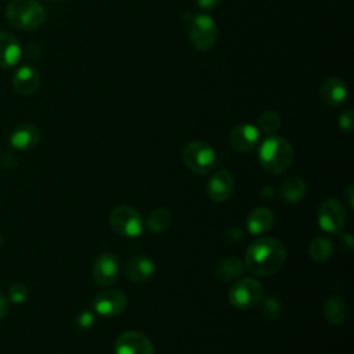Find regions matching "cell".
<instances>
[{
  "mask_svg": "<svg viewBox=\"0 0 354 354\" xmlns=\"http://www.w3.org/2000/svg\"><path fill=\"white\" fill-rule=\"evenodd\" d=\"M234 192V177L227 169H220L217 171H213L210 176L207 185H206V194L213 202H225L230 199V196Z\"/></svg>",
  "mask_w": 354,
  "mask_h": 354,
  "instance_id": "obj_12",
  "label": "cell"
},
{
  "mask_svg": "<svg viewBox=\"0 0 354 354\" xmlns=\"http://www.w3.org/2000/svg\"><path fill=\"white\" fill-rule=\"evenodd\" d=\"M227 231H228V232H231V235H225V238H227L228 241H232V242L239 241V238H241V230H239V228H236V227H231V228H228Z\"/></svg>",
  "mask_w": 354,
  "mask_h": 354,
  "instance_id": "obj_32",
  "label": "cell"
},
{
  "mask_svg": "<svg viewBox=\"0 0 354 354\" xmlns=\"http://www.w3.org/2000/svg\"><path fill=\"white\" fill-rule=\"evenodd\" d=\"M339 239H340L342 242H344V243H346V248H347L348 250L353 248V236H351V234H348V232H343V234H340V235H339Z\"/></svg>",
  "mask_w": 354,
  "mask_h": 354,
  "instance_id": "obj_33",
  "label": "cell"
},
{
  "mask_svg": "<svg viewBox=\"0 0 354 354\" xmlns=\"http://www.w3.org/2000/svg\"><path fill=\"white\" fill-rule=\"evenodd\" d=\"M308 253L313 257V260L324 263L330 259L333 254V243L330 239L325 236H315L311 239L308 245Z\"/></svg>",
  "mask_w": 354,
  "mask_h": 354,
  "instance_id": "obj_23",
  "label": "cell"
},
{
  "mask_svg": "<svg viewBox=\"0 0 354 354\" xmlns=\"http://www.w3.org/2000/svg\"><path fill=\"white\" fill-rule=\"evenodd\" d=\"M91 272L97 285L111 286L118 281L120 275V261L118 256L113 253H109V252L101 253L94 260Z\"/></svg>",
  "mask_w": 354,
  "mask_h": 354,
  "instance_id": "obj_9",
  "label": "cell"
},
{
  "mask_svg": "<svg viewBox=\"0 0 354 354\" xmlns=\"http://www.w3.org/2000/svg\"><path fill=\"white\" fill-rule=\"evenodd\" d=\"M347 86L339 77H328L319 86V97L322 102L330 108H337L347 100Z\"/></svg>",
  "mask_w": 354,
  "mask_h": 354,
  "instance_id": "obj_14",
  "label": "cell"
},
{
  "mask_svg": "<svg viewBox=\"0 0 354 354\" xmlns=\"http://www.w3.org/2000/svg\"><path fill=\"white\" fill-rule=\"evenodd\" d=\"M264 297L263 285L253 278H243L232 283L228 292L231 306L239 310H250Z\"/></svg>",
  "mask_w": 354,
  "mask_h": 354,
  "instance_id": "obj_6",
  "label": "cell"
},
{
  "mask_svg": "<svg viewBox=\"0 0 354 354\" xmlns=\"http://www.w3.org/2000/svg\"><path fill=\"white\" fill-rule=\"evenodd\" d=\"M274 213L268 207H256L246 217V228L252 235H263L271 230Z\"/></svg>",
  "mask_w": 354,
  "mask_h": 354,
  "instance_id": "obj_19",
  "label": "cell"
},
{
  "mask_svg": "<svg viewBox=\"0 0 354 354\" xmlns=\"http://www.w3.org/2000/svg\"><path fill=\"white\" fill-rule=\"evenodd\" d=\"M155 271V264L148 256H136L126 261L123 267V274L126 278L134 283L147 282Z\"/></svg>",
  "mask_w": 354,
  "mask_h": 354,
  "instance_id": "obj_15",
  "label": "cell"
},
{
  "mask_svg": "<svg viewBox=\"0 0 354 354\" xmlns=\"http://www.w3.org/2000/svg\"><path fill=\"white\" fill-rule=\"evenodd\" d=\"M353 195H354V187L351 184L347 185V188L344 189V196H346V202L348 205V207L354 206V201H353Z\"/></svg>",
  "mask_w": 354,
  "mask_h": 354,
  "instance_id": "obj_31",
  "label": "cell"
},
{
  "mask_svg": "<svg viewBox=\"0 0 354 354\" xmlns=\"http://www.w3.org/2000/svg\"><path fill=\"white\" fill-rule=\"evenodd\" d=\"M94 311L102 317H116L127 307V296L123 290L108 289L100 292L93 301Z\"/></svg>",
  "mask_w": 354,
  "mask_h": 354,
  "instance_id": "obj_11",
  "label": "cell"
},
{
  "mask_svg": "<svg viewBox=\"0 0 354 354\" xmlns=\"http://www.w3.org/2000/svg\"><path fill=\"white\" fill-rule=\"evenodd\" d=\"M259 136H260V131L256 126L250 123H241L231 130L228 141L235 151L249 152L256 147L259 141Z\"/></svg>",
  "mask_w": 354,
  "mask_h": 354,
  "instance_id": "obj_13",
  "label": "cell"
},
{
  "mask_svg": "<svg viewBox=\"0 0 354 354\" xmlns=\"http://www.w3.org/2000/svg\"><path fill=\"white\" fill-rule=\"evenodd\" d=\"M188 24V37L199 51L210 50L217 40V26L207 14H184Z\"/></svg>",
  "mask_w": 354,
  "mask_h": 354,
  "instance_id": "obj_4",
  "label": "cell"
},
{
  "mask_svg": "<svg viewBox=\"0 0 354 354\" xmlns=\"http://www.w3.org/2000/svg\"><path fill=\"white\" fill-rule=\"evenodd\" d=\"M259 127L267 136L275 134L281 129V118L274 111H264L259 118Z\"/></svg>",
  "mask_w": 354,
  "mask_h": 354,
  "instance_id": "obj_25",
  "label": "cell"
},
{
  "mask_svg": "<svg viewBox=\"0 0 354 354\" xmlns=\"http://www.w3.org/2000/svg\"><path fill=\"white\" fill-rule=\"evenodd\" d=\"M0 246H1V235H0Z\"/></svg>",
  "mask_w": 354,
  "mask_h": 354,
  "instance_id": "obj_35",
  "label": "cell"
},
{
  "mask_svg": "<svg viewBox=\"0 0 354 354\" xmlns=\"http://www.w3.org/2000/svg\"><path fill=\"white\" fill-rule=\"evenodd\" d=\"M53 1H61V0H53Z\"/></svg>",
  "mask_w": 354,
  "mask_h": 354,
  "instance_id": "obj_36",
  "label": "cell"
},
{
  "mask_svg": "<svg viewBox=\"0 0 354 354\" xmlns=\"http://www.w3.org/2000/svg\"><path fill=\"white\" fill-rule=\"evenodd\" d=\"M40 86V73L30 65L19 66L12 77V87L22 95L33 94Z\"/></svg>",
  "mask_w": 354,
  "mask_h": 354,
  "instance_id": "obj_16",
  "label": "cell"
},
{
  "mask_svg": "<svg viewBox=\"0 0 354 354\" xmlns=\"http://www.w3.org/2000/svg\"><path fill=\"white\" fill-rule=\"evenodd\" d=\"M324 317L332 325H342L348 318V308L346 301L339 296H329L324 301Z\"/></svg>",
  "mask_w": 354,
  "mask_h": 354,
  "instance_id": "obj_20",
  "label": "cell"
},
{
  "mask_svg": "<svg viewBox=\"0 0 354 354\" xmlns=\"http://www.w3.org/2000/svg\"><path fill=\"white\" fill-rule=\"evenodd\" d=\"M245 264L239 257L228 256L218 261L216 268V275L223 282H231L238 279L243 272Z\"/></svg>",
  "mask_w": 354,
  "mask_h": 354,
  "instance_id": "obj_21",
  "label": "cell"
},
{
  "mask_svg": "<svg viewBox=\"0 0 354 354\" xmlns=\"http://www.w3.org/2000/svg\"><path fill=\"white\" fill-rule=\"evenodd\" d=\"M8 311V304H7V299L0 293V318H3Z\"/></svg>",
  "mask_w": 354,
  "mask_h": 354,
  "instance_id": "obj_34",
  "label": "cell"
},
{
  "mask_svg": "<svg viewBox=\"0 0 354 354\" xmlns=\"http://www.w3.org/2000/svg\"><path fill=\"white\" fill-rule=\"evenodd\" d=\"M6 18L17 29L35 30L43 25L46 14L36 0H11L6 8Z\"/></svg>",
  "mask_w": 354,
  "mask_h": 354,
  "instance_id": "obj_3",
  "label": "cell"
},
{
  "mask_svg": "<svg viewBox=\"0 0 354 354\" xmlns=\"http://www.w3.org/2000/svg\"><path fill=\"white\" fill-rule=\"evenodd\" d=\"M28 293H29V290H28V288L24 283L15 282L8 289V300L11 303H14V304H21V303H24L26 300Z\"/></svg>",
  "mask_w": 354,
  "mask_h": 354,
  "instance_id": "obj_27",
  "label": "cell"
},
{
  "mask_svg": "<svg viewBox=\"0 0 354 354\" xmlns=\"http://www.w3.org/2000/svg\"><path fill=\"white\" fill-rule=\"evenodd\" d=\"M145 224L151 232H163L171 224V214L167 209L158 207L148 214Z\"/></svg>",
  "mask_w": 354,
  "mask_h": 354,
  "instance_id": "obj_24",
  "label": "cell"
},
{
  "mask_svg": "<svg viewBox=\"0 0 354 354\" xmlns=\"http://www.w3.org/2000/svg\"><path fill=\"white\" fill-rule=\"evenodd\" d=\"M22 55L19 41L10 32H0V68H11L18 64Z\"/></svg>",
  "mask_w": 354,
  "mask_h": 354,
  "instance_id": "obj_17",
  "label": "cell"
},
{
  "mask_svg": "<svg viewBox=\"0 0 354 354\" xmlns=\"http://www.w3.org/2000/svg\"><path fill=\"white\" fill-rule=\"evenodd\" d=\"M220 3H221V0H196V6L202 10H213Z\"/></svg>",
  "mask_w": 354,
  "mask_h": 354,
  "instance_id": "obj_30",
  "label": "cell"
},
{
  "mask_svg": "<svg viewBox=\"0 0 354 354\" xmlns=\"http://www.w3.org/2000/svg\"><path fill=\"white\" fill-rule=\"evenodd\" d=\"M293 156L295 152L290 142L275 134L268 136L259 148V162L271 174H279L288 170L293 162Z\"/></svg>",
  "mask_w": 354,
  "mask_h": 354,
  "instance_id": "obj_2",
  "label": "cell"
},
{
  "mask_svg": "<svg viewBox=\"0 0 354 354\" xmlns=\"http://www.w3.org/2000/svg\"><path fill=\"white\" fill-rule=\"evenodd\" d=\"M113 351L115 354H155L149 337L137 330L120 333L115 342Z\"/></svg>",
  "mask_w": 354,
  "mask_h": 354,
  "instance_id": "obj_10",
  "label": "cell"
},
{
  "mask_svg": "<svg viewBox=\"0 0 354 354\" xmlns=\"http://www.w3.org/2000/svg\"><path fill=\"white\" fill-rule=\"evenodd\" d=\"M112 230L124 238L140 236L144 231V220L141 214L131 206H116L109 214Z\"/></svg>",
  "mask_w": 354,
  "mask_h": 354,
  "instance_id": "obj_7",
  "label": "cell"
},
{
  "mask_svg": "<svg viewBox=\"0 0 354 354\" xmlns=\"http://www.w3.org/2000/svg\"><path fill=\"white\" fill-rule=\"evenodd\" d=\"M184 165L196 174H207L213 171L218 163V158L213 147L205 141H191L183 149Z\"/></svg>",
  "mask_w": 354,
  "mask_h": 354,
  "instance_id": "obj_5",
  "label": "cell"
},
{
  "mask_svg": "<svg viewBox=\"0 0 354 354\" xmlns=\"http://www.w3.org/2000/svg\"><path fill=\"white\" fill-rule=\"evenodd\" d=\"M306 192H307L306 181L297 176L288 177L281 187V196L285 202H289V203L300 202L306 196Z\"/></svg>",
  "mask_w": 354,
  "mask_h": 354,
  "instance_id": "obj_22",
  "label": "cell"
},
{
  "mask_svg": "<svg viewBox=\"0 0 354 354\" xmlns=\"http://www.w3.org/2000/svg\"><path fill=\"white\" fill-rule=\"evenodd\" d=\"M261 313L268 319H277L282 314V304L275 296H267L261 304Z\"/></svg>",
  "mask_w": 354,
  "mask_h": 354,
  "instance_id": "obj_26",
  "label": "cell"
},
{
  "mask_svg": "<svg viewBox=\"0 0 354 354\" xmlns=\"http://www.w3.org/2000/svg\"><path fill=\"white\" fill-rule=\"evenodd\" d=\"M39 140H40V131L32 123H22L17 126L10 136L11 147L21 151L33 148L39 142Z\"/></svg>",
  "mask_w": 354,
  "mask_h": 354,
  "instance_id": "obj_18",
  "label": "cell"
},
{
  "mask_svg": "<svg viewBox=\"0 0 354 354\" xmlns=\"http://www.w3.org/2000/svg\"><path fill=\"white\" fill-rule=\"evenodd\" d=\"M286 260L283 243L272 236L254 239L245 252L243 264L256 277H270L278 272Z\"/></svg>",
  "mask_w": 354,
  "mask_h": 354,
  "instance_id": "obj_1",
  "label": "cell"
},
{
  "mask_svg": "<svg viewBox=\"0 0 354 354\" xmlns=\"http://www.w3.org/2000/svg\"><path fill=\"white\" fill-rule=\"evenodd\" d=\"M318 225L325 232L336 234L346 225V209L340 201L329 198L318 209Z\"/></svg>",
  "mask_w": 354,
  "mask_h": 354,
  "instance_id": "obj_8",
  "label": "cell"
},
{
  "mask_svg": "<svg viewBox=\"0 0 354 354\" xmlns=\"http://www.w3.org/2000/svg\"><path fill=\"white\" fill-rule=\"evenodd\" d=\"M337 126L343 133H351L354 129V115L351 109H344L337 118Z\"/></svg>",
  "mask_w": 354,
  "mask_h": 354,
  "instance_id": "obj_28",
  "label": "cell"
},
{
  "mask_svg": "<svg viewBox=\"0 0 354 354\" xmlns=\"http://www.w3.org/2000/svg\"><path fill=\"white\" fill-rule=\"evenodd\" d=\"M95 322V318H94V314L88 310H83L77 317H76V326L79 329H83V330H87L90 329Z\"/></svg>",
  "mask_w": 354,
  "mask_h": 354,
  "instance_id": "obj_29",
  "label": "cell"
}]
</instances>
